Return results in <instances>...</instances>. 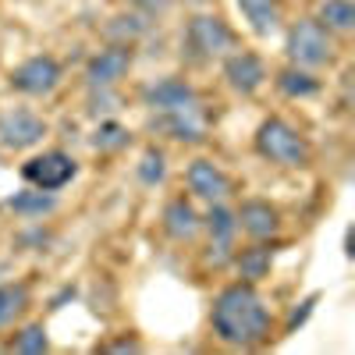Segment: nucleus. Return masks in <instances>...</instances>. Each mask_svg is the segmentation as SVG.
Here are the masks:
<instances>
[{"label":"nucleus","mask_w":355,"mask_h":355,"mask_svg":"<svg viewBox=\"0 0 355 355\" xmlns=\"http://www.w3.org/2000/svg\"><path fill=\"white\" fill-rule=\"evenodd\" d=\"M284 53L295 68H323L334 61V40L316 18H299L288 28L284 40Z\"/></svg>","instance_id":"obj_3"},{"label":"nucleus","mask_w":355,"mask_h":355,"mask_svg":"<svg viewBox=\"0 0 355 355\" xmlns=\"http://www.w3.org/2000/svg\"><path fill=\"white\" fill-rule=\"evenodd\" d=\"M185 182H189V192L202 202H224L231 196V178L214 160H192Z\"/></svg>","instance_id":"obj_10"},{"label":"nucleus","mask_w":355,"mask_h":355,"mask_svg":"<svg viewBox=\"0 0 355 355\" xmlns=\"http://www.w3.org/2000/svg\"><path fill=\"white\" fill-rule=\"evenodd\" d=\"M256 153L274 167H306L309 164V142L284 117H266L256 128Z\"/></svg>","instance_id":"obj_2"},{"label":"nucleus","mask_w":355,"mask_h":355,"mask_svg":"<svg viewBox=\"0 0 355 355\" xmlns=\"http://www.w3.org/2000/svg\"><path fill=\"white\" fill-rule=\"evenodd\" d=\"M132 68V46L128 43H110L107 50L93 53L85 64V85L89 89H114Z\"/></svg>","instance_id":"obj_7"},{"label":"nucleus","mask_w":355,"mask_h":355,"mask_svg":"<svg viewBox=\"0 0 355 355\" xmlns=\"http://www.w3.org/2000/svg\"><path fill=\"white\" fill-rule=\"evenodd\" d=\"M128 128L125 125H117V121H100V128L93 132V150H100V153H117V150H125L128 146Z\"/></svg>","instance_id":"obj_23"},{"label":"nucleus","mask_w":355,"mask_h":355,"mask_svg":"<svg viewBox=\"0 0 355 355\" xmlns=\"http://www.w3.org/2000/svg\"><path fill=\"white\" fill-rule=\"evenodd\" d=\"M46 139V121L40 114L33 110H8L0 114V146L4 150H33V146H40Z\"/></svg>","instance_id":"obj_8"},{"label":"nucleus","mask_w":355,"mask_h":355,"mask_svg":"<svg viewBox=\"0 0 355 355\" xmlns=\"http://www.w3.org/2000/svg\"><path fill=\"white\" fill-rule=\"evenodd\" d=\"M242 11V18L249 21V28L256 36H274L277 25H281V4L277 0H234Z\"/></svg>","instance_id":"obj_15"},{"label":"nucleus","mask_w":355,"mask_h":355,"mask_svg":"<svg viewBox=\"0 0 355 355\" xmlns=\"http://www.w3.org/2000/svg\"><path fill=\"white\" fill-rule=\"evenodd\" d=\"M320 302V295H309V299H302L299 302V309H291V316H288V331H299L302 323L313 316V306Z\"/></svg>","instance_id":"obj_27"},{"label":"nucleus","mask_w":355,"mask_h":355,"mask_svg":"<svg viewBox=\"0 0 355 355\" xmlns=\"http://www.w3.org/2000/svg\"><path fill=\"white\" fill-rule=\"evenodd\" d=\"M142 103L150 110H157V114H171V110L199 103V96H196V89L185 78H160V82L142 89Z\"/></svg>","instance_id":"obj_11"},{"label":"nucleus","mask_w":355,"mask_h":355,"mask_svg":"<svg viewBox=\"0 0 355 355\" xmlns=\"http://www.w3.org/2000/svg\"><path fill=\"white\" fill-rule=\"evenodd\" d=\"M135 174H139V182H142V185H160L164 178H167V157L157 150V146H150V150L139 157Z\"/></svg>","instance_id":"obj_24"},{"label":"nucleus","mask_w":355,"mask_h":355,"mask_svg":"<svg viewBox=\"0 0 355 355\" xmlns=\"http://www.w3.org/2000/svg\"><path fill=\"white\" fill-rule=\"evenodd\" d=\"M107 352H142V345H139L135 338H128V341H117V345H110Z\"/></svg>","instance_id":"obj_28"},{"label":"nucleus","mask_w":355,"mask_h":355,"mask_svg":"<svg viewBox=\"0 0 355 355\" xmlns=\"http://www.w3.org/2000/svg\"><path fill=\"white\" fill-rule=\"evenodd\" d=\"M277 89L291 100H306V96H316L320 93V78L309 71V68H284L277 71Z\"/></svg>","instance_id":"obj_18"},{"label":"nucleus","mask_w":355,"mask_h":355,"mask_svg":"<svg viewBox=\"0 0 355 355\" xmlns=\"http://www.w3.org/2000/svg\"><path fill=\"white\" fill-rule=\"evenodd\" d=\"M202 227V217L199 210L185 199V196H174L167 206H164V231L171 234L174 242H192Z\"/></svg>","instance_id":"obj_13"},{"label":"nucleus","mask_w":355,"mask_h":355,"mask_svg":"<svg viewBox=\"0 0 355 355\" xmlns=\"http://www.w3.org/2000/svg\"><path fill=\"white\" fill-rule=\"evenodd\" d=\"M146 28H150V21H146L142 15H117V18H110L107 21V40H114V43H135L139 36H146Z\"/></svg>","instance_id":"obj_22"},{"label":"nucleus","mask_w":355,"mask_h":355,"mask_svg":"<svg viewBox=\"0 0 355 355\" xmlns=\"http://www.w3.org/2000/svg\"><path fill=\"white\" fill-rule=\"evenodd\" d=\"M57 85H61V64L50 53L28 57L11 71V89H18L21 96H50Z\"/></svg>","instance_id":"obj_6"},{"label":"nucleus","mask_w":355,"mask_h":355,"mask_svg":"<svg viewBox=\"0 0 355 355\" xmlns=\"http://www.w3.org/2000/svg\"><path fill=\"white\" fill-rule=\"evenodd\" d=\"M8 206L21 217H46L57 210V196L53 192H43V189H28V192H18L8 199Z\"/></svg>","instance_id":"obj_20"},{"label":"nucleus","mask_w":355,"mask_h":355,"mask_svg":"<svg viewBox=\"0 0 355 355\" xmlns=\"http://www.w3.org/2000/svg\"><path fill=\"white\" fill-rule=\"evenodd\" d=\"M110 103H117L114 89H93V96H89V114H93V117H100V114H110V110H117V107H110Z\"/></svg>","instance_id":"obj_26"},{"label":"nucleus","mask_w":355,"mask_h":355,"mask_svg":"<svg viewBox=\"0 0 355 355\" xmlns=\"http://www.w3.org/2000/svg\"><path fill=\"white\" fill-rule=\"evenodd\" d=\"M125 4H132V8H153L157 0H125Z\"/></svg>","instance_id":"obj_29"},{"label":"nucleus","mask_w":355,"mask_h":355,"mask_svg":"<svg viewBox=\"0 0 355 355\" xmlns=\"http://www.w3.org/2000/svg\"><path fill=\"white\" fill-rule=\"evenodd\" d=\"M11 348H15V352H21V355H43V352L50 348L46 327H43V323H28V327H21V331L15 334Z\"/></svg>","instance_id":"obj_25"},{"label":"nucleus","mask_w":355,"mask_h":355,"mask_svg":"<svg viewBox=\"0 0 355 355\" xmlns=\"http://www.w3.org/2000/svg\"><path fill=\"white\" fill-rule=\"evenodd\" d=\"M185 4H192V8H202V4H210V0H185Z\"/></svg>","instance_id":"obj_30"},{"label":"nucleus","mask_w":355,"mask_h":355,"mask_svg":"<svg viewBox=\"0 0 355 355\" xmlns=\"http://www.w3.org/2000/svg\"><path fill=\"white\" fill-rule=\"evenodd\" d=\"M28 309V288L25 284H0V331L21 320Z\"/></svg>","instance_id":"obj_21"},{"label":"nucleus","mask_w":355,"mask_h":355,"mask_svg":"<svg viewBox=\"0 0 355 355\" xmlns=\"http://www.w3.org/2000/svg\"><path fill=\"white\" fill-rule=\"evenodd\" d=\"M202 227L210 231V242L214 245H231L234 249V234H239V220L227 210L224 202H210V214L202 217Z\"/></svg>","instance_id":"obj_17"},{"label":"nucleus","mask_w":355,"mask_h":355,"mask_svg":"<svg viewBox=\"0 0 355 355\" xmlns=\"http://www.w3.org/2000/svg\"><path fill=\"white\" fill-rule=\"evenodd\" d=\"M316 21L327 28V33H352L355 28V4L352 0H323L320 11H316Z\"/></svg>","instance_id":"obj_19"},{"label":"nucleus","mask_w":355,"mask_h":355,"mask_svg":"<svg viewBox=\"0 0 355 355\" xmlns=\"http://www.w3.org/2000/svg\"><path fill=\"white\" fill-rule=\"evenodd\" d=\"M234 220H239V231H245L252 242H266L281 231L277 206H270L266 199H245L239 206V214H234Z\"/></svg>","instance_id":"obj_12"},{"label":"nucleus","mask_w":355,"mask_h":355,"mask_svg":"<svg viewBox=\"0 0 355 355\" xmlns=\"http://www.w3.org/2000/svg\"><path fill=\"white\" fill-rule=\"evenodd\" d=\"M160 128H167L171 139H178V142H202L206 139V110H202V103H192L182 110L160 114Z\"/></svg>","instance_id":"obj_14"},{"label":"nucleus","mask_w":355,"mask_h":355,"mask_svg":"<svg viewBox=\"0 0 355 355\" xmlns=\"http://www.w3.org/2000/svg\"><path fill=\"white\" fill-rule=\"evenodd\" d=\"M231 263L239 266V277H242V281L256 284V281H263L266 274H270V266H274V249L263 245V242H256V245H249V249H234Z\"/></svg>","instance_id":"obj_16"},{"label":"nucleus","mask_w":355,"mask_h":355,"mask_svg":"<svg viewBox=\"0 0 355 355\" xmlns=\"http://www.w3.org/2000/svg\"><path fill=\"white\" fill-rule=\"evenodd\" d=\"M210 323H214V334L234 348H256L270 338V309H266L256 284L249 281L227 284L217 295Z\"/></svg>","instance_id":"obj_1"},{"label":"nucleus","mask_w":355,"mask_h":355,"mask_svg":"<svg viewBox=\"0 0 355 355\" xmlns=\"http://www.w3.org/2000/svg\"><path fill=\"white\" fill-rule=\"evenodd\" d=\"M75 174H78V160L64 150H46V153L21 164V178L33 189H43V192H61Z\"/></svg>","instance_id":"obj_4"},{"label":"nucleus","mask_w":355,"mask_h":355,"mask_svg":"<svg viewBox=\"0 0 355 355\" xmlns=\"http://www.w3.org/2000/svg\"><path fill=\"white\" fill-rule=\"evenodd\" d=\"M224 78H227V85L234 89V93L252 96L266 82V68L252 50H234V53H224Z\"/></svg>","instance_id":"obj_9"},{"label":"nucleus","mask_w":355,"mask_h":355,"mask_svg":"<svg viewBox=\"0 0 355 355\" xmlns=\"http://www.w3.org/2000/svg\"><path fill=\"white\" fill-rule=\"evenodd\" d=\"M185 43L199 61H214V57H224L234 46V33L217 15H196L185 25Z\"/></svg>","instance_id":"obj_5"}]
</instances>
